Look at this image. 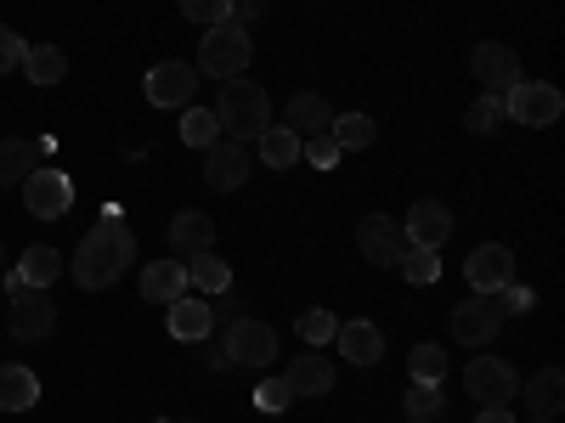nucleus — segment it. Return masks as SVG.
I'll list each match as a JSON object with an SVG mask.
<instances>
[{"label":"nucleus","mask_w":565,"mask_h":423,"mask_svg":"<svg viewBox=\"0 0 565 423\" xmlns=\"http://www.w3.org/2000/svg\"><path fill=\"white\" fill-rule=\"evenodd\" d=\"M136 260V238H130V226L119 220V209H103V220L79 238V249H74V260H68V271H74V282L85 294H103V289H114V282L125 276V265Z\"/></svg>","instance_id":"obj_1"},{"label":"nucleus","mask_w":565,"mask_h":423,"mask_svg":"<svg viewBox=\"0 0 565 423\" xmlns=\"http://www.w3.org/2000/svg\"><path fill=\"white\" fill-rule=\"evenodd\" d=\"M215 124L226 130V141L249 148V141L271 124V102H266V90H260L255 79H221V90H215Z\"/></svg>","instance_id":"obj_2"},{"label":"nucleus","mask_w":565,"mask_h":423,"mask_svg":"<svg viewBox=\"0 0 565 423\" xmlns=\"http://www.w3.org/2000/svg\"><path fill=\"white\" fill-rule=\"evenodd\" d=\"M249 57H255L249 29H244L238 18H226V23H215V29L204 34L193 68H199V79H238V74L249 68Z\"/></svg>","instance_id":"obj_3"},{"label":"nucleus","mask_w":565,"mask_h":423,"mask_svg":"<svg viewBox=\"0 0 565 423\" xmlns=\"http://www.w3.org/2000/svg\"><path fill=\"white\" fill-rule=\"evenodd\" d=\"M447 334H452L463 350H487V345L503 334V305H498V294H469L463 305H452Z\"/></svg>","instance_id":"obj_4"},{"label":"nucleus","mask_w":565,"mask_h":423,"mask_svg":"<svg viewBox=\"0 0 565 423\" xmlns=\"http://www.w3.org/2000/svg\"><path fill=\"white\" fill-rule=\"evenodd\" d=\"M7 334L18 345H40V339H52L57 334V300L45 294V289H18L7 300Z\"/></svg>","instance_id":"obj_5"},{"label":"nucleus","mask_w":565,"mask_h":423,"mask_svg":"<svg viewBox=\"0 0 565 423\" xmlns=\"http://www.w3.org/2000/svg\"><path fill=\"white\" fill-rule=\"evenodd\" d=\"M559 113H565V97H559V85H548V79H521L503 97V119L526 124V130H548V124H559Z\"/></svg>","instance_id":"obj_6"},{"label":"nucleus","mask_w":565,"mask_h":423,"mask_svg":"<svg viewBox=\"0 0 565 423\" xmlns=\"http://www.w3.org/2000/svg\"><path fill=\"white\" fill-rule=\"evenodd\" d=\"M463 390L476 395L481 406H509L514 395H521V379H514V367L498 361V356H476L463 367Z\"/></svg>","instance_id":"obj_7"},{"label":"nucleus","mask_w":565,"mask_h":423,"mask_svg":"<svg viewBox=\"0 0 565 423\" xmlns=\"http://www.w3.org/2000/svg\"><path fill=\"white\" fill-rule=\"evenodd\" d=\"M68 204H74V181H68L63 170H45V164H40V170L23 181V209H29L34 220H63Z\"/></svg>","instance_id":"obj_8"},{"label":"nucleus","mask_w":565,"mask_h":423,"mask_svg":"<svg viewBox=\"0 0 565 423\" xmlns=\"http://www.w3.org/2000/svg\"><path fill=\"white\" fill-rule=\"evenodd\" d=\"M221 350L232 356V367H266L277 356V334L266 322H255V316H238V322H226Z\"/></svg>","instance_id":"obj_9"},{"label":"nucleus","mask_w":565,"mask_h":423,"mask_svg":"<svg viewBox=\"0 0 565 423\" xmlns=\"http://www.w3.org/2000/svg\"><path fill=\"white\" fill-rule=\"evenodd\" d=\"M469 74L481 79L487 97H509V90L521 85V57H514V45L487 40V45H476V57H469Z\"/></svg>","instance_id":"obj_10"},{"label":"nucleus","mask_w":565,"mask_h":423,"mask_svg":"<svg viewBox=\"0 0 565 423\" xmlns=\"http://www.w3.org/2000/svg\"><path fill=\"white\" fill-rule=\"evenodd\" d=\"M463 276H469V289H476V294L509 289V282H514V249H509V243H481V249H469Z\"/></svg>","instance_id":"obj_11"},{"label":"nucleus","mask_w":565,"mask_h":423,"mask_svg":"<svg viewBox=\"0 0 565 423\" xmlns=\"http://www.w3.org/2000/svg\"><path fill=\"white\" fill-rule=\"evenodd\" d=\"M402 238H407L413 249H441V243L452 238V209L436 204V198H418V204L402 215Z\"/></svg>","instance_id":"obj_12"},{"label":"nucleus","mask_w":565,"mask_h":423,"mask_svg":"<svg viewBox=\"0 0 565 423\" xmlns=\"http://www.w3.org/2000/svg\"><path fill=\"white\" fill-rule=\"evenodd\" d=\"M356 249H362L367 265H396V254L407 249L402 220H396V215H362V226H356Z\"/></svg>","instance_id":"obj_13"},{"label":"nucleus","mask_w":565,"mask_h":423,"mask_svg":"<svg viewBox=\"0 0 565 423\" xmlns=\"http://www.w3.org/2000/svg\"><path fill=\"white\" fill-rule=\"evenodd\" d=\"M193 90H199V68L193 63H159V68H148V102L153 108H193Z\"/></svg>","instance_id":"obj_14"},{"label":"nucleus","mask_w":565,"mask_h":423,"mask_svg":"<svg viewBox=\"0 0 565 423\" xmlns=\"http://www.w3.org/2000/svg\"><path fill=\"white\" fill-rule=\"evenodd\" d=\"M204 181L215 193H238L249 181V148H238V141H210L204 148Z\"/></svg>","instance_id":"obj_15"},{"label":"nucleus","mask_w":565,"mask_h":423,"mask_svg":"<svg viewBox=\"0 0 565 423\" xmlns=\"http://www.w3.org/2000/svg\"><path fill=\"white\" fill-rule=\"evenodd\" d=\"M164 327H170V339H181V345H204L210 339V300L204 294H181V300H170L164 305Z\"/></svg>","instance_id":"obj_16"},{"label":"nucleus","mask_w":565,"mask_h":423,"mask_svg":"<svg viewBox=\"0 0 565 423\" xmlns=\"http://www.w3.org/2000/svg\"><path fill=\"white\" fill-rule=\"evenodd\" d=\"M170 249L181 254V260H193V254H210L215 249V220L210 215H199V209H181V215H170Z\"/></svg>","instance_id":"obj_17"},{"label":"nucleus","mask_w":565,"mask_h":423,"mask_svg":"<svg viewBox=\"0 0 565 423\" xmlns=\"http://www.w3.org/2000/svg\"><path fill=\"white\" fill-rule=\"evenodd\" d=\"M282 384H289L295 390V401L306 395H328V390H334V361H328V356H317V350H300L295 361H289V372H282Z\"/></svg>","instance_id":"obj_18"},{"label":"nucleus","mask_w":565,"mask_h":423,"mask_svg":"<svg viewBox=\"0 0 565 423\" xmlns=\"http://www.w3.org/2000/svg\"><path fill=\"white\" fill-rule=\"evenodd\" d=\"M334 345H340V356H345L351 367H373V361L385 356V334H380L373 322H362V316L334 327Z\"/></svg>","instance_id":"obj_19"},{"label":"nucleus","mask_w":565,"mask_h":423,"mask_svg":"<svg viewBox=\"0 0 565 423\" xmlns=\"http://www.w3.org/2000/svg\"><path fill=\"white\" fill-rule=\"evenodd\" d=\"M282 124H289L300 141H311V135H328L334 108H328V97H317V90H300V97H289V108H282Z\"/></svg>","instance_id":"obj_20"},{"label":"nucleus","mask_w":565,"mask_h":423,"mask_svg":"<svg viewBox=\"0 0 565 423\" xmlns=\"http://www.w3.org/2000/svg\"><path fill=\"white\" fill-rule=\"evenodd\" d=\"M186 294V260H153L141 271V300L148 305H170Z\"/></svg>","instance_id":"obj_21"},{"label":"nucleus","mask_w":565,"mask_h":423,"mask_svg":"<svg viewBox=\"0 0 565 423\" xmlns=\"http://www.w3.org/2000/svg\"><path fill=\"white\" fill-rule=\"evenodd\" d=\"M559 395H565V372H559V367H537L532 384H526L532 423H559Z\"/></svg>","instance_id":"obj_22"},{"label":"nucleus","mask_w":565,"mask_h":423,"mask_svg":"<svg viewBox=\"0 0 565 423\" xmlns=\"http://www.w3.org/2000/svg\"><path fill=\"white\" fill-rule=\"evenodd\" d=\"M40 401V379L23 361H0V412H29Z\"/></svg>","instance_id":"obj_23"},{"label":"nucleus","mask_w":565,"mask_h":423,"mask_svg":"<svg viewBox=\"0 0 565 423\" xmlns=\"http://www.w3.org/2000/svg\"><path fill=\"white\" fill-rule=\"evenodd\" d=\"M40 170V148L23 135H0V186H23Z\"/></svg>","instance_id":"obj_24"},{"label":"nucleus","mask_w":565,"mask_h":423,"mask_svg":"<svg viewBox=\"0 0 565 423\" xmlns=\"http://www.w3.org/2000/svg\"><path fill=\"white\" fill-rule=\"evenodd\" d=\"M186 289L204 294V300L226 294V289H232V265L215 260V249H210V254H193V260H186Z\"/></svg>","instance_id":"obj_25"},{"label":"nucleus","mask_w":565,"mask_h":423,"mask_svg":"<svg viewBox=\"0 0 565 423\" xmlns=\"http://www.w3.org/2000/svg\"><path fill=\"white\" fill-rule=\"evenodd\" d=\"M255 141H260V164L266 170H295L300 164V135L289 124H266Z\"/></svg>","instance_id":"obj_26"},{"label":"nucleus","mask_w":565,"mask_h":423,"mask_svg":"<svg viewBox=\"0 0 565 423\" xmlns=\"http://www.w3.org/2000/svg\"><path fill=\"white\" fill-rule=\"evenodd\" d=\"M23 79H34V85H57V79H68V57H63V45H23Z\"/></svg>","instance_id":"obj_27"},{"label":"nucleus","mask_w":565,"mask_h":423,"mask_svg":"<svg viewBox=\"0 0 565 423\" xmlns=\"http://www.w3.org/2000/svg\"><path fill=\"white\" fill-rule=\"evenodd\" d=\"M63 271H68V260H63L52 243H34V249L18 260V276L29 282V289H52V282H57Z\"/></svg>","instance_id":"obj_28"},{"label":"nucleus","mask_w":565,"mask_h":423,"mask_svg":"<svg viewBox=\"0 0 565 423\" xmlns=\"http://www.w3.org/2000/svg\"><path fill=\"white\" fill-rule=\"evenodd\" d=\"M328 135L340 141V153H362V148H373V141H380V124H373L367 113H334Z\"/></svg>","instance_id":"obj_29"},{"label":"nucleus","mask_w":565,"mask_h":423,"mask_svg":"<svg viewBox=\"0 0 565 423\" xmlns=\"http://www.w3.org/2000/svg\"><path fill=\"white\" fill-rule=\"evenodd\" d=\"M396 271L413 282V289H430V282H441V249H402L396 254Z\"/></svg>","instance_id":"obj_30"},{"label":"nucleus","mask_w":565,"mask_h":423,"mask_svg":"<svg viewBox=\"0 0 565 423\" xmlns=\"http://www.w3.org/2000/svg\"><path fill=\"white\" fill-rule=\"evenodd\" d=\"M407 372H413V384H447V350L441 345H413Z\"/></svg>","instance_id":"obj_31"},{"label":"nucleus","mask_w":565,"mask_h":423,"mask_svg":"<svg viewBox=\"0 0 565 423\" xmlns=\"http://www.w3.org/2000/svg\"><path fill=\"white\" fill-rule=\"evenodd\" d=\"M181 141L186 148H210V141H221V124H215V108H186L181 113Z\"/></svg>","instance_id":"obj_32"},{"label":"nucleus","mask_w":565,"mask_h":423,"mask_svg":"<svg viewBox=\"0 0 565 423\" xmlns=\"http://www.w3.org/2000/svg\"><path fill=\"white\" fill-rule=\"evenodd\" d=\"M498 124H503V97H487V90H481V97L469 102V113H463V130L469 135H492Z\"/></svg>","instance_id":"obj_33"},{"label":"nucleus","mask_w":565,"mask_h":423,"mask_svg":"<svg viewBox=\"0 0 565 423\" xmlns=\"http://www.w3.org/2000/svg\"><path fill=\"white\" fill-rule=\"evenodd\" d=\"M334 327H340V316L317 305V311H306V316H300V339H306L311 350H322V345H334Z\"/></svg>","instance_id":"obj_34"},{"label":"nucleus","mask_w":565,"mask_h":423,"mask_svg":"<svg viewBox=\"0 0 565 423\" xmlns=\"http://www.w3.org/2000/svg\"><path fill=\"white\" fill-rule=\"evenodd\" d=\"M181 18L199 23V29H215L232 18V0H181Z\"/></svg>","instance_id":"obj_35"},{"label":"nucleus","mask_w":565,"mask_h":423,"mask_svg":"<svg viewBox=\"0 0 565 423\" xmlns=\"http://www.w3.org/2000/svg\"><path fill=\"white\" fill-rule=\"evenodd\" d=\"M300 159H306L311 170H334L345 153H340V141H334V135H311V141H300Z\"/></svg>","instance_id":"obj_36"},{"label":"nucleus","mask_w":565,"mask_h":423,"mask_svg":"<svg viewBox=\"0 0 565 423\" xmlns=\"http://www.w3.org/2000/svg\"><path fill=\"white\" fill-rule=\"evenodd\" d=\"M441 412V384H413L407 390V417L424 423V417H436Z\"/></svg>","instance_id":"obj_37"},{"label":"nucleus","mask_w":565,"mask_h":423,"mask_svg":"<svg viewBox=\"0 0 565 423\" xmlns=\"http://www.w3.org/2000/svg\"><path fill=\"white\" fill-rule=\"evenodd\" d=\"M255 406H260V412H289V406H295V390L282 384V379H260V390H255Z\"/></svg>","instance_id":"obj_38"},{"label":"nucleus","mask_w":565,"mask_h":423,"mask_svg":"<svg viewBox=\"0 0 565 423\" xmlns=\"http://www.w3.org/2000/svg\"><path fill=\"white\" fill-rule=\"evenodd\" d=\"M498 305H503V316H526V311H537V294L526 282H509V289H498Z\"/></svg>","instance_id":"obj_39"},{"label":"nucleus","mask_w":565,"mask_h":423,"mask_svg":"<svg viewBox=\"0 0 565 423\" xmlns=\"http://www.w3.org/2000/svg\"><path fill=\"white\" fill-rule=\"evenodd\" d=\"M18 63H23V40H18V29L0 23V74H12Z\"/></svg>","instance_id":"obj_40"},{"label":"nucleus","mask_w":565,"mask_h":423,"mask_svg":"<svg viewBox=\"0 0 565 423\" xmlns=\"http://www.w3.org/2000/svg\"><path fill=\"white\" fill-rule=\"evenodd\" d=\"M238 316H244V300H238V294H232V289L210 300V322H221V327H226V322H238Z\"/></svg>","instance_id":"obj_41"},{"label":"nucleus","mask_w":565,"mask_h":423,"mask_svg":"<svg viewBox=\"0 0 565 423\" xmlns=\"http://www.w3.org/2000/svg\"><path fill=\"white\" fill-rule=\"evenodd\" d=\"M260 12H266V0H232V18H238L244 29H249V23H255Z\"/></svg>","instance_id":"obj_42"},{"label":"nucleus","mask_w":565,"mask_h":423,"mask_svg":"<svg viewBox=\"0 0 565 423\" xmlns=\"http://www.w3.org/2000/svg\"><path fill=\"white\" fill-rule=\"evenodd\" d=\"M476 423H514V417H509V406H481Z\"/></svg>","instance_id":"obj_43"},{"label":"nucleus","mask_w":565,"mask_h":423,"mask_svg":"<svg viewBox=\"0 0 565 423\" xmlns=\"http://www.w3.org/2000/svg\"><path fill=\"white\" fill-rule=\"evenodd\" d=\"M204 361H210L215 372H226V367H232V356H226V350H204Z\"/></svg>","instance_id":"obj_44"},{"label":"nucleus","mask_w":565,"mask_h":423,"mask_svg":"<svg viewBox=\"0 0 565 423\" xmlns=\"http://www.w3.org/2000/svg\"><path fill=\"white\" fill-rule=\"evenodd\" d=\"M0 265H7V243H0Z\"/></svg>","instance_id":"obj_45"},{"label":"nucleus","mask_w":565,"mask_h":423,"mask_svg":"<svg viewBox=\"0 0 565 423\" xmlns=\"http://www.w3.org/2000/svg\"><path fill=\"white\" fill-rule=\"evenodd\" d=\"M159 423H170V417H159Z\"/></svg>","instance_id":"obj_46"},{"label":"nucleus","mask_w":565,"mask_h":423,"mask_svg":"<svg viewBox=\"0 0 565 423\" xmlns=\"http://www.w3.org/2000/svg\"><path fill=\"white\" fill-rule=\"evenodd\" d=\"M526 423H532V417H526Z\"/></svg>","instance_id":"obj_47"},{"label":"nucleus","mask_w":565,"mask_h":423,"mask_svg":"<svg viewBox=\"0 0 565 423\" xmlns=\"http://www.w3.org/2000/svg\"><path fill=\"white\" fill-rule=\"evenodd\" d=\"M407 423H413V417H407Z\"/></svg>","instance_id":"obj_48"}]
</instances>
